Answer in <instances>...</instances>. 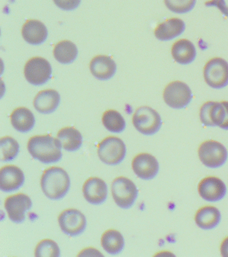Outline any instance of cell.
I'll return each instance as SVG.
<instances>
[{"label": "cell", "instance_id": "1", "mask_svg": "<svg viewBox=\"0 0 228 257\" xmlns=\"http://www.w3.org/2000/svg\"><path fill=\"white\" fill-rule=\"evenodd\" d=\"M61 144L59 139L49 135L34 136L28 143V150L36 160L44 164L59 162L62 158Z\"/></svg>", "mask_w": 228, "mask_h": 257}, {"label": "cell", "instance_id": "2", "mask_svg": "<svg viewBox=\"0 0 228 257\" xmlns=\"http://www.w3.org/2000/svg\"><path fill=\"white\" fill-rule=\"evenodd\" d=\"M41 188L46 196L51 200L64 198L69 192L71 180L64 169L52 167L45 171L41 178Z\"/></svg>", "mask_w": 228, "mask_h": 257}, {"label": "cell", "instance_id": "3", "mask_svg": "<svg viewBox=\"0 0 228 257\" xmlns=\"http://www.w3.org/2000/svg\"><path fill=\"white\" fill-rule=\"evenodd\" d=\"M203 77L210 87H225L228 85V62L221 58H211L204 66Z\"/></svg>", "mask_w": 228, "mask_h": 257}, {"label": "cell", "instance_id": "4", "mask_svg": "<svg viewBox=\"0 0 228 257\" xmlns=\"http://www.w3.org/2000/svg\"><path fill=\"white\" fill-rule=\"evenodd\" d=\"M133 123L138 132L146 136H152L161 128L162 120L155 110L145 106L136 110L133 116Z\"/></svg>", "mask_w": 228, "mask_h": 257}, {"label": "cell", "instance_id": "5", "mask_svg": "<svg viewBox=\"0 0 228 257\" xmlns=\"http://www.w3.org/2000/svg\"><path fill=\"white\" fill-rule=\"evenodd\" d=\"M111 191L116 204L123 209L131 208L138 196L137 186L125 177L115 179L112 183Z\"/></svg>", "mask_w": 228, "mask_h": 257}, {"label": "cell", "instance_id": "6", "mask_svg": "<svg viewBox=\"0 0 228 257\" xmlns=\"http://www.w3.org/2000/svg\"><path fill=\"white\" fill-rule=\"evenodd\" d=\"M193 94L185 82L176 80L168 84L163 91V99L169 107L181 109L191 102Z\"/></svg>", "mask_w": 228, "mask_h": 257}, {"label": "cell", "instance_id": "7", "mask_svg": "<svg viewBox=\"0 0 228 257\" xmlns=\"http://www.w3.org/2000/svg\"><path fill=\"white\" fill-rule=\"evenodd\" d=\"M199 160L209 168L223 166L227 160V151L223 145L213 140L202 143L198 150Z\"/></svg>", "mask_w": 228, "mask_h": 257}, {"label": "cell", "instance_id": "8", "mask_svg": "<svg viewBox=\"0 0 228 257\" xmlns=\"http://www.w3.org/2000/svg\"><path fill=\"white\" fill-rule=\"evenodd\" d=\"M100 160L107 165L115 166L123 161L126 156V146L117 137H108L98 146Z\"/></svg>", "mask_w": 228, "mask_h": 257}, {"label": "cell", "instance_id": "9", "mask_svg": "<svg viewBox=\"0 0 228 257\" xmlns=\"http://www.w3.org/2000/svg\"><path fill=\"white\" fill-rule=\"evenodd\" d=\"M52 67L50 62L45 58L35 57L30 59L26 64L25 75L30 83L41 86L51 79Z\"/></svg>", "mask_w": 228, "mask_h": 257}, {"label": "cell", "instance_id": "10", "mask_svg": "<svg viewBox=\"0 0 228 257\" xmlns=\"http://www.w3.org/2000/svg\"><path fill=\"white\" fill-rule=\"evenodd\" d=\"M59 223L63 232L69 236H75L85 230L87 219L81 211L67 209L60 214Z\"/></svg>", "mask_w": 228, "mask_h": 257}, {"label": "cell", "instance_id": "11", "mask_svg": "<svg viewBox=\"0 0 228 257\" xmlns=\"http://www.w3.org/2000/svg\"><path fill=\"white\" fill-rule=\"evenodd\" d=\"M33 206L31 198L25 194H18L6 199L5 207L10 219L15 223L23 222L26 218L25 213Z\"/></svg>", "mask_w": 228, "mask_h": 257}, {"label": "cell", "instance_id": "12", "mask_svg": "<svg viewBox=\"0 0 228 257\" xmlns=\"http://www.w3.org/2000/svg\"><path fill=\"white\" fill-rule=\"evenodd\" d=\"M198 192L203 200L215 202L225 197L227 188L221 179L215 176H209L203 178L199 182Z\"/></svg>", "mask_w": 228, "mask_h": 257}, {"label": "cell", "instance_id": "13", "mask_svg": "<svg viewBox=\"0 0 228 257\" xmlns=\"http://www.w3.org/2000/svg\"><path fill=\"white\" fill-rule=\"evenodd\" d=\"M133 172L139 178L149 180L157 176L159 165L157 159L147 153L138 154L132 162Z\"/></svg>", "mask_w": 228, "mask_h": 257}, {"label": "cell", "instance_id": "14", "mask_svg": "<svg viewBox=\"0 0 228 257\" xmlns=\"http://www.w3.org/2000/svg\"><path fill=\"white\" fill-rule=\"evenodd\" d=\"M25 174L16 166H6L0 170V189L5 192L19 190L25 183Z\"/></svg>", "mask_w": 228, "mask_h": 257}, {"label": "cell", "instance_id": "15", "mask_svg": "<svg viewBox=\"0 0 228 257\" xmlns=\"http://www.w3.org/2000/svg\"><path fill=\"white\" fill-rule=\"evenodd\" d=\"M200 120L207 126H219L225 116V109L222 102L208 101L200 108Z\"/></svg>", "mask_w": 228, "mask_h": 257}, {"label": "cell", "instance_id": "16", "mask_svg": "<svg viewBox=\"0 0 228 257\" xmlns=\"http://www.w3.org/2000/svg\"><path fill=\"white\" fill-rule=\"evenodd\" d=\"M83 192L87 202L92 204H101L107 198V185L102 179L94 177L86 181Z\"/></svg>", "mask_w": 228, "mask_h": 257}, {"label": "cell", "instance_id": "17", "mask_svg": "<svg viewBox=\"0 0 228 257\" xmlns=\"http://www.w3.org/2000/svg\"><path fill=\"white\" fill-rule=\"evenodd\" d=\"M92 74L98 79L107 80L113 77L117 71V64L107 56H95L90 64Z\"/></svg>", "mask_w": 228, "mask_h": 257}, {"label": "cell", "instance_id": "18", "mask_svg": "<svg viewBox=\"0 0 228 257\" xmlns=\"http://www.w3.org/2000/svg\"><path fill=\"white\" fill-rule=\"evenodd\" d=\"M185 30V24L179 18H171L162 22L155 30V36L161 41H169L181 36Z\"/></svg>", "mask_w": 228, "mask_h": 257}, {"label": "cell", "instance_id": "19", "mask_svg": "<svg viewBox=\"0 0 228 257\" xmlns=\"http://www.w3.org/2000/svg\"><path fill=\"white\" fill-rule=\"evenodd\" d=\"M171 54L177 63L187 65L195 60L197 50L190 40L181 39L176 41L172 46Z\"/></svg>", "mask_w": 228, "mask_h": 257}, {"label": "cell", "instance_id": "20", "mask_svg": "<svg viewBox=\"0 0 228 257\" xmlns=\"http://www.w3.org/2000/svg\"><path fill=\"white\" fill-rule=\"evenodd\" d=\"M22 34L28 43L39 45L47 40L48 30L45 24L39 20H28L23 26Z\"/></svg>", "mask_w": 228, "mask_h": 257}, {"label": "cell", "instance_id": "21", "mask_svg": "<svg viewBox=\"0 0 228 257\" xmlns=\"http://www.w3.org/2000/svg\"><path fill=\"white\" fill-rule=\"evenodd\" d=\"M61 101V96L55 90H42L34 100V106L41 113L49 114L55 111Z\"/></svg>", "mask_w": 228, "mask_h": 257}, {"label": "cell", "instance_id": "22", "mask_svg": "<svg viewBox=\"0 0 228 257\" xmlns=\"http://www.w3.org/2000/svg\"><path fill=\"white\" fill-rule=\"evenodd\" d=\"M221 218V213L216 207L206 206L197 211L195 222L199 228L211 230L219 224Z\"/></svg>", "mask_w": 228, "mask_h": 257}, {"label": "cell", "instance_id": "23", "mask_svg": "<svg viewBox=\"0 0 228 257\" xmlns=\"http://www.w3.org/2000/svg\"><path fill=\"white\" fill-rule=\"evenodd\" d=\"M11 122L18 132L27 133L33 130L35 124V117L29 108L19 107L11 114Z\"/></svg>", "mask_w": 228, "mask_h": 257}, {"label": "cell", "instance_id": "24", "mask_svg": "<svg viewBox=\"0 0 228 257\" xmlns=\"http://www.w3.org/2000/svg\"><path fill=\"white\" fill-rule=\"evenodd\" d=\"M57 138L62 148L68 152H75L81 148L83 144V137L81 133L73 127H65L60 130Z\"/></svg>", "mask_w": 228, "mask_h": 257}, {"label": "cell", "instance_id": "25", "mask_svg": "<svg viewBox=\"0 0 228 257\" xmlns=\"http://www.w3.org/2000/svg\"><path fill=\"white\" fill-rule=\"evenodd\" d=\"M101 244L106 252L111 254H117L123 250L125 240L119 231L109 230L103 233Z\"/></svg>", "mask_w": 228, "mask_h": 257}, {"label": "cell", "instance_id": "26", "mask_svg": "<svg viewBox=\"0 0 228 257\" xmlns=\"http://www.w3.org/2000/svg\"><path fill=\"white\" fill-rule=\"evenodd\" d=\"M54 56L60 63L71 64L78 56L77 46L69 40L60 42L54 48Z\"/></svg>", "mask_w": 228, "mask_h": 257}, {"label": "cell", "instance_id": "27", "mask_svg": "<svg viewBox=\"0 0 228 257\" xmlns=\"http://www.w3.org/2000/svg\"><path fill=\"white\" fill-rule=\"evenodd\" d=\"M102 121L108 131L119 134L125 128V118L115 110H108L103 114Z\"/></svg>", "mask_w": 228, "mask_h": 257}, {"label": "cell", "instance_id": "28", "mask_svg": "<svg viewBox=\"0 0 228 257\" xmlns=\"http://www.w3.org/2000/svg\"><path fill=\"white\" fill-rule=\"evenodd\" d=\"M1 146V160L10 162L17 158L20 150V146L17 141L11 137H4L0 141Z\"/></svg>", "mask_w": 228, "mask_h": 257}, {"label": "cell", "instance_id": "29", "mask_svg": "<svg viewBox=\"0 0 228 257\" xmlns=\"http://www.w3.org/2000/svg\"><path fill=\"white\" fill-rule=\"evenodd\" d=\"M61 255V250L55 241L51 239H45L38 244L35 250L36 256H56Z\"/></svg>", "mask_w": 228, "mask_h": 257}, {"label": "cell", "instance_id": "30", "mask_svg": "<svg viewBox=\"0 0 228 257\" xmlns=\"http://www.w3.org/2000/svg\"><path fill=\"white\" fill-rule=\"evenodd\" d=\"M166 7L176 14H185L195 7L196 0H164Z\"/></svg>", "mask_w": 228, "mask_h": 257}, {"label": "cell", "instance_id": "31", "mask_svg": "<svg viewBox=\"0 0 228 257\" xmlns=\"http://www.w3.org/2000/svg\"><path fill=\"white\" fill-rule=\"evenodd\" d=\"M56 5L66 11L75 10L81 4V0H53Z\"/></svg>", "mask_w": 228, "mask_h": 257}, {"label": "cell", "instance_id": "32", "mask_svg": "<svg viewBox=\"0 0 228 257\" xmlns=\"http://www.w3.org/2000/svg\"><path fill=\"white\" fill-rule=\"evenodd\" d=\"M205 4L207 7L217 8L224 16L228 17V6L226 5L225 0H209Z\"/></svg>", "mask_w": 228, "mask_h": 257}, {"label": "cell", "instance_id": "33", "mask_svg": "<svg viewBox=\"0 0 228 257\" xmlns=\"http://www.w3.org/2000/svg\"><path fill=\"white\" fill-rule=\"evenodd\" d=\"M225 109V116L224 118L223 123L219 126V127L224 130H228V101H222Z\"/></svg>", "mask_w": 228, "mask_h": 257}, {"label": "cell", "instance_id": "34", "mask_svg": "<svg viewBox=\"0 0 228 257\" xmlns=\"http://www.w3.org/2000/svg\"><path fill=\"white\" fill-rule=\"evenodd\" d=\"M220 252L222 256H228V236L226 237L223 241H222L221 247H220Z\"/></svg>", "mask_w": 228, "mask_h": 257}]
</instances>
